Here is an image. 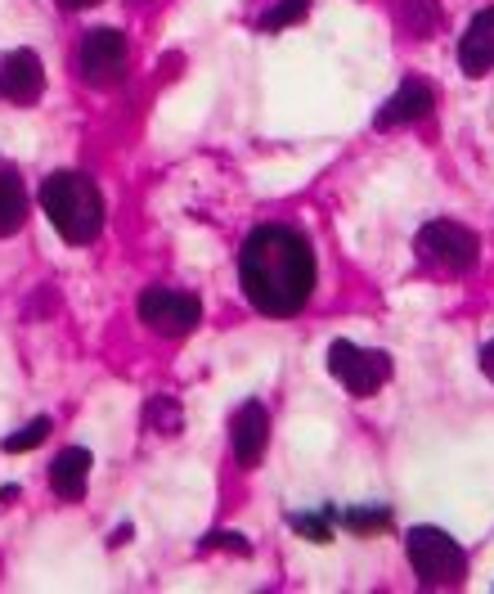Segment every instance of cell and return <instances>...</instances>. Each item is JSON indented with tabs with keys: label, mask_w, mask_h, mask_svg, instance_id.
Listing matches in <instances>:
<instances>
[{
	"label": "cell",
	"mask_w": 494,
	"mask_h": 594,
	"mask_svg": "<svg viewBox=\"0 0 494 594\" xmlns=\"http://www.w3.org/2000/svg\"><path fill=\"white\" fill-rule=\"evenodd\" d=\"M239 284L248 302L270 315L288 320L315 293V248L293 226H256L239 248Z\"/></svg>",
	"instance_id": "cell-1"
},
{
	"label": "cell",
	"mask_w": 494,
	"mask_h": 594,
	"mask_svg": "<svg viewBox=\"0 0 494 594\" xmlns=\"http://www.w3.org/2000/svg\"><path fill=\"white\" fill-rule=\"evenodd\" d=\"M41 208L63 243H95L104 230V198L86 171H54L41 180Z\"/></svg>",
	"instance_id": "cell-2"
},
{
	"label": "cell",
	"mask_w": 494,
	"mask_h": 594,
	"mask_svg": "<svg viewBox=\"0 0 494 594\" xmlns=\"http://www.w3.org/2000/svg\"><path fill=\"white\" fill-rule=\"evenodd\" d=\"M404 554H409V567L418 572V581L432 590H454L467 576L463 545L450 532H441V527H413L404 536Z\"/></svg>",
	"instance_id": "cell-3"
},
{
	"label": "cell",
	"mask_w": 494,
	"mask_h": 594,
	"mask_svg": "<svg viewBox=\"0 0 494 594\" xmlns=\"http://www.w3.org/2000/svg\"><path fill=\"white\" fill-rule=\"evenodd\" d=\"M413 252L445 275H467L481 261V239L459 221H428L413 239Z\"/></svg>",
	"instance_id": "cell-4"
},
{
	"label": "cell",
	"mask_w": 494,
	"mask_h": 594,
	"mask_svg": "<svg viewBox=\"0 0 494 594\" xmlns=\"http://www.w3.org/2000/svg\"><path fill=\"white\" fill-rule=\"evenodd\" d=\"M328 374L350 392V396H374L387 387L391 378V356L378 347H360V343H346L337 338L328 347Z\"/></svg>",
	"instance_id": "cell-5"
},
{
	"label": "cell",
	"mask_w": 494,
	"mask_h": 594,
	"mask_svg": "<svg viewBox=\"0 0 494 594\" xmlns=\"http://www.w3.org/2000/svg\"><path fill=\"white\" fill-rule=\"evenodd\" d=\"M135 311L158 338H185L202 320V302L193 293H180V289H145L135 302Z\"/></svg>",
	"instance_id": "cell-6"
},
{
	"label": "cell",
	"mask_w": 494,
	"mask_h": 594,
	"mask_svg": "<svg viewBox=\"0 0 494 594\" xmlns=\"http://www.w3.org/2000/svg\"><path fill=\"white\" fill-rule=\"evenodd\" d=\"M77 69H82V82L95 91L117 86L126 77V37L117 28H91L77 50Z\"/></svg>",
	"instance_id": "cell-7"
},
{
	"label": "cell",
	"mask_w": 494,
	"mask_h": 594,
	"mask_svg": "<svg viewBox=\"0 0 494 594\" xmlns=\"http://www.w3.org/2000/svg\"><path fill=\"white\" fill-rule=\"evenodd\" d=\"M45 95V63L36 50L0 54V104H36Z\"/></svg>",
	"instance_id": "cell-8"
},
{
	"label": "cell",
	"mask_w": 494,
	"mask_h": 594,
	"mask_svg": "<svg viewBox=\"0 0 494 594\" xmlns=\"http://www.w3.org/2000/svg\"><path fill=\"white\" fill-rule=\"evenodd\" d=\"M230 446H234V459L243 469H256L261 455L270 446V415L261 402H243L230 419Z\"/></svg>",
	"instance_id": "cell-9"
},
{
	"label": "cell",
	"mask_w": 494,
	"mask_h": 594,
	"mask_svg": "<svg viewBox=\"0 0 494 594\" xmlns=\"http://www.w3.org/2000/svg\"><path fill=\"white\" fill-rule=\"evenodd\" d=\"M432 104H437V91L422 82V77H404L400 82V91L378 108V117H374V126L378 131H391V126H409V122H418V117H428L432 113Z\"/></svg>",
	"instance_id": "cell-10"
},
{
	"label": "cell",
	"mask_w": 494,
	"mask_h": 594,
	"mask_svg": "<svg viewBox=\"0 0 494 594\" xmlns=\"http://www.w3.org/2000/svg\"><path fill=\"white\" fill-rule=\"evenodd\" d=\"M86 482H91V450L86 446H67L54 455L50 465V491L67 504H77L86 496Z\"/></svg>",
	"instance_id": "cell-11"
},
{
	"label": "cell",
	"mask_w": 494,
	"mask_h": 594,
	"mask_svg": "<svg viewBox=\"0 0 494 594\" xmlns=\"http://www.w3.org/2000/svg\"><path fill=\"white\" fill-rule=\"evenodd\" d=\"M459 69L467 77H485L494 69V10H481L467 23V32L459 41Z\"/></svg>",
	"instance_id": "cell-12"
},
{
	"label": "cell",
	"mask_w": 494,
	"mask_h": 594,
	"mask_svg": "<svg viewBox=\"0 0 494 594\" xmlns=\"http://www.w3.org/2000/svg\"><path fill=\"white\" fill-rule=\"evenodd\" d=\"M28 221V185L10 158H0V239L19 235Z\"/></svg>",
	"instance_id": "cell-13"
},
{
	"label": "cell",
	"mask_w": 494,
	"mask_h": 594,
	"mask_svg": "<svg viewBox=\"0 0 494 594\" xmlns=\"http://www.w3.org/2000/svg\"><path fill=\"white\" fill-rule=\"evenodd\" d=\"M400 23L409 37H432L441 28V6L437 0H400Z\"/></svg>",
	"instance_id": "cell-14"
},
{
	"label": "cell",
	"mask_w": 494,
	"mask_h": 594,
	"mask_svg": "<svg viewBox=\"0 0 494 594\" xmlns=\"http://www.w3.org/2000/svg\"><path fill=\"white\" fill-rule=\"evenodd\" d=\"M337 522H341V527H350V532L369 536V532H387V527H391V509H387V504H360V509H337Z\"/></svg>",
	"instance_id": "cell-15"
},
{
	"label": "cell",
	"mask_w": 494,
	"mask_h": 594,
	"mask_svg": "<svg viewBox=\"0 0 494 594\" xmlns=\"http://www.w3.org/2000/svg\"><path fill=\"white\" fill-rule=\"evenodd\" d=\"M145 428H154V433H162V437H171V433H180L185 428V410H180V402L176 396H154V402L145 406Z\"/></svg>",
	"instance_id": "cell-16"
},
{
	"label": "cell",
	"mask_w": 494,
	"mask_h": 594,
	"mask_svg": "<svg viewBox=\"0 0 494 594\" xmlns=\"http://www.w3.org/2000/svg\"><path fill=\"white\" fill-rule=\"evenodd\" d=\"M333 522H337V509H315V513H293L288 527L297 536H306L311 545H328L333 541Z\"/></svg>",
	"instance_id": "cell-17"
},
{
	"label": "cell",
	"mask_w": 494,
	"mask_h": 594,
	"mask_svg": "<svg viewBox=\"0 0 494 594\" xmlns=\"http://www.w3.org/2000/svg\"><path fill=\"white\" fill-rule=\"evenodd\" d=\"M311 14V0H278V6L270 14H261V32H278V28H288V23H302Z\"/></svg>",
	"instance_id": "cell-18"
},
{
	"label": "cell",
	"mask_w": 494,
	"mask_h": 594,
	"mask_svg": "<svg viewBox=\"0 0 494 594\" xmlns=\"http://www.w3.org/2000/svg\"><path fill=\"white\" fill-rule=\"evenodd\" d=\"M50 437V419L41 415V419H32V424H23L14 437H6V450L10 455H19V450H32V446H41Z\"/></svg>",
	"instance_id": "cell-19"
},
{
	"label": "cell",
	"mask_w": 494,
	"mask_h": 594,
	"mask_svg": "<svg viewBox=\"0 0 494 594\" xmlns=\"http://www.w3.org/2000/svg\"><path fill=\"white\" fill-rule=\"evenodd\" d=\"M202 545H207V550H217V545H221V550H234V554H252V545H248L243 536H234V532H211Z\"/></svg>",
	"instance_id": "cell-20"
},
{
	"label": "cell",
	"mask_w": 494,
	"mask_h": 594,
	"mask_svg": "<svg viewBox=\"0 0 494 594\" xmlns=\"http://www.w3.org/2000/svg\"><path fill=\"white\" fill-rule=\"evenodd\" d=\"M481 369H485V378L494 383V338H490V343L481 347Z\"/></svg>",
	"instance_id": "cell-21"
},
{
	"label": "cell",
	"mask_w": 494,
	"mask_h": 594,
	"mask_svg": "<svg viewBox=\"0 0 494 594\" xmlns=\"http://www.w3.org/2000/svg\"><path fill=\"white\" fill-rule=\"evenodd\" d=\"M63 10H91V6H99V0H59Z\"/></svg>",
	"instance_id": "cell-22"
}]
</instances>
